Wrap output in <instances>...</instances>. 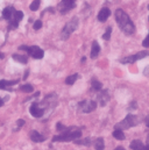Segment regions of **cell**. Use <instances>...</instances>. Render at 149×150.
<instances>
[{
    "instance_id": "cell-1",
    "label": "cell",
    "mask_w": 149,
    "mask_h": 150,
    "mask_svg": "<svg viewBox=\"0 0 149 150\" xmlns=\"http://www.w3.org/2000/svg\"><path fill=\"white\" fill-rule=\"evenodd\" d=\"M115 20H116V23L119 26V28L127 35H132L135 33V26L134 23L132 22V20L129 19L128 14L121 9V8H118L115 11Z\"/></svg>"
},
{
    "instance_id": "cell-2",
    "label": "cell",
    "mask_w": 149,
    "mask_h": 150,
    "mask_svg": "<svg viewBox=\"0 0 149 150\" xmlns=\"http://www.w3.org/2000/svg\"><path fill=\"white\" fill-rule=\"evenodd\" d=\"M82 137V132L76 127H69L64 132H62L60 135H56L53 137V142H69L76 141Z\"/></svg>"
},
{
    "instance_id": "cell-3",
    "label": "cell",
    "mask_w": 149,
    "mask_h": 150,
    "mask_svg": "<svg viewBox=\"0 0 149 150\" xmlns=\"http://www.w3.org/2000/svg\"><path fill=\"white\" fill-rule=\"evenodd\" d=\"M140 122H141V119L140 117H138L136 115H133V114H128L121 122H119V123L115 125V129H120V130L128 129L131 127L138 126Z\"/></svg>"
},
{
    "instance_id": "cell-4",
    "label": "cell",
    "mask_w": 149,
    "mask_h": 150,
    "mask_svg": "<svg viewBox=\"0 0 149 150\" xmlns=\"http://www.w3.org/2000/svg\"><path fill=\"white\" fill-rule=\"evenodd\" d=\"M77 27H78V18L74 16V18H72V19L63 27L62 33H61L62 40H68V38H70V35L77 29Z\"/></svg>"
},
{
    "instance_id": "cell-5",
    "label": "cell",
    "mask_w": 149,
    "mask_h": 150,
    "mask_svg": "<svg viewBox=\"0 0 149 150\" xmlns=\"http://www.w3.org/2000/svg\"><path fill=\"white\" fill-rule=\"evenodd\" d=\"M19 49H20V50H26V51L28 52V55H31V56H32L33 58H35V59H41V58H43V56H44V51H43L40 47H37V45H32V47H28V45H20Z\"/></svg>"
},
{
    "instance_id": "cell-6",
    "label": "cell",
    "mask_w": 149,
    "mask_h": 150,
    "mask_svg": "<svg viewBox=\"0 0 149 150\" xmlns=\"http://www.w3.org/2000/svg\"><path fill=\"white\" fill-rule=\"evenodd\" d=\"M147 56H149V51L143 50V51H140V52H138V54H135L133 56H128V57H125V58L120 59V63H122V64H132V63H134L136 61H140V59L147 57Z\"/></svg>"
},
{
    "instance_id": "cell-7",
    "label": "cell",
    "mask_w": 149,
    "mask_h": 150,
    "mask_svg": "<svg viewBox=\"0 0 149 150\" xmlns=\"http://www.w3.org/2000/svg\"><path fill=\"white\" fill-rule=\"evenodd\" d=\"M79 110L83 113H91L97 108V101L94 100H84L78 104Z\"/></svg>"
},
{
    "instance_id": "cell-8",
    "label": "cell",
    "mask_w": 149,
    "mask_h": 150,
    "mask_svg": "<svg viewBox=\"0 0 149 150\" xmlns=\"http://www.w3.org/2000/svg\"><path fill=\"white\" fill-rule=\"evenodd\" d=\"M74 6H76L74 0H62L58 4V11L62 14H64V13H68L69 11H71Z\"/></svg>"
},
{
    "instance_id": "cell-9",
    "label": "cell",
    "mask_w": 149,
    "mask_h": 150,
    "mask_svg": "<svg viewBox=\"0 0 149 150\" xmlns=\"http://www.w3.org/2000/svg\"><path fill=\"white\" fill-rule=\"evenodd\" d=\"M23 18V13L21 11H15L12 20H9V28H16L19 26V22L22 20Z\"/></svg>"
},
{
    "instance_id": "cell-10",
    "label": "cell",
    "mask_w": 149,
    "mask_h": 150,
    "mask_svg": "<svg viewBox=\"0 0 149 150\" xmlns=\"http://www.w3.org/2000/svg\"><path fill=\"white\" fill-rule=\"evenodd\" d=\"M29 112H31V114H32L34 117H41V116H43V114H44V110L40 106V104L34 103V104L31 106Z\"/></svg>"
},
{
    "instance_id": "cell-11",
    "label": "cell",
    "mask_w": 149,
    "mask_h": 150,
    "mask_svg": "<svg viewBox=\"0 0 149 150\" xmlns=\"http://www.w3.org/2000/svg\"><path fill=\"white\" fill-rule=\"evenodd\" d=\"M110 100V96H109V91L107 90H103L99 94H98V101L101 106H105Z\"/></svg>"
},
{
    "instance_id": "cell-12",
    "label": "cell",
    "mask_w": 149,
    "mask_h": 150,
    "mask_svg": "<svg viewBox=\"0 0 149 150\" xmlns=\"http://www.w3.org/2000/svg\"><path fill=\"white\" fill-rule=\"evenodd\" d=\"M110 15H111V11H110L107 7H104V8H101V9L99 11V13H98V20H99L100 22H104V21H106V20L110 18Z\"/></svg>"
},
{
    "instance_id": "cell-13",
    "label": "cell",
    "mask_w": 149,
    "mask_h": 150,
    "mask_svg": "<svg viewBox=\"0 0 149 150\" xmlns=\"http://www.w3.org/2000/svg\"><path fill=\"white\" fill-rule=\"evenodd\" d=\"M19 83V79L16 80H6V79H1L0 80V90H11L9 87L13 85H16Z\"/></svg>"
},
{
    "instance_id": "cell-14",
    "label": "cell",
    "mask_w": 149,
    "mask_h": 150,
    "mask_svg": "<svg viewBox=\"0 0 149 150\" xmlns=\"http://www.w3.org/2000/svg\"><path fill=\"white\" fill-rule=\"evenodd\" d=\"M14 13H15L14 7H13V6H8V7L4 8V11H2V18L9 21V20H12V18H13Z\"/></svg>"
},
{
    "instance_id": "cell-15",
    "label": "cell",
    "mask_w": 149,
    "mask_h": 150,
    "mask_svg": "<svg viewBox=\"0 0 149 150\" xmlns=\"http://www.w3.org/2000/svg\"><path fill=\"white\" fill-rule=\"evenodd\" d=\"M31 140L33 141V142H36V143H38V142H43L45 139H44V136L43 135H41L37 130H32L31 132Z\"/></svg>"
},
{
    "instance_id": "cell-16",
    "label": "cell",
    "mask_w": 149,
    "mask_h": 150,
    "mask_svg": "<svg viewBox=\"0 0 149 150\" xmlns=\"http://www.w3.org/2000/svg\"><path fill=\"white\" fill-rule=\"evenodd\" d=\"M99 52H100V45L98 44L97 41H93V43H92V48H91V58H96V57H98Z\"/></svg>"
},
{
    "instance_id": "cell-17",
    "label": "cell",
    "mask_w": 149,
    "mask_h": 150,
    "mask_svg": "<svg viewBox=\"0 0 149 150\" xmlns=\"http://www.w3.org/2000/svg\"><path fill=\"white\" fill-rule=\"evenodd\" d=\"M145 144L140 141V140H134L131 143V149L132 150H143Z\"/></svg>"
},
{
    "instance_id": "cell-18",
    "label": "cell",
    "mask_w": 149,
    "mask_h": 150,
    "mask_svg": "<svg viewBox=\"0 0 149 150\" xmlns=\"http://www.w3.org/2000/svg\"><path fill=\"white\" fill-rule=\"evenodd\" d=\"M12 57H13L14 61H16V62H19V63H22V64H27V62H28V57H27V56H23V55L14 54Z\"/></svg>"
},
{
    "instance_id": "cell-19",
    "label": "cell",
    "mask_w": 149,
    "mask_h": 150,
    "mask_svg": "<svg viewBox=\"0 0 149 150\" xmlns=\"http://www.w3.org/2000/svg\"><path fill=\"white\" fill-rule=\"evenodd\" d=\"M91 85H92V90L93 91H101L103 90V84L99 80L94 79V78L91 80Z\"/></svg>"
},
{
    "instance_id": "cell-20",
    "label": "cell",
    "mask_w": 149,
    "mask_h": 150,
    "mask_svg": "<svg viewBox=\"0 0 149 150\" xmlns=\"http://www.w3.org/2000/svg\"><path fill=\"white\" fill-rule=\"evenodd\" d=\"M94 148L96 150H104L105 144H104V139L103 137H98L94 142Z\"/></svg>"
},
{
    "instance_id": "cell-21",
    "label": "cell",
    "mask_w": 149,
    "mask_h": 150,
    "mask_svg": "<svg viewBox=\"0 0 149 150\" xmlns=\"http://www.w3.org/2000/svg\"><path fill=\"white\" fill-rule=\"evenodd\" d=\"M113 136H114V139H116V140H119V141H123V140H125L123 132L120 130V129H115V130L113 132Z\"/></svg>"
},
{
    "instance_id": "cell-22",
    "label": "cell",
    "mask_w": 149,
    "mask_h": 150,
    "mask_svg": "<svg viewBox=\"0 0 149 150\" xmlns=\"http://www.w3.org/2000/svg\"><path fill=\"white\" fill-rule=\"evenodd\" d=\"M20 90H21L22 92H25V93H32V92L34 91V86L31 85V84H25V85H22V86L20 87Z\"/></svg>"
},
{
    "instance_id": "cell-23",
    "label": "cell",
    "mask_w": 149,
    "mask_h": 150,
    "mask_svg": "<svg viewBox=\"0 0 149 150\" xmlns=\"http://www.w3.org/2000/svg\"><path fill=\"white\" fill-rule=\"evenodd\" d=\"M76 144H78V146H90L91 144V139H84V140H76V141H74Z\"/></svg>"
},
{
    "instance_id": "cell-24",
    "label": "cell",
    "mask_w": 149,
    "mask_h": 150,
    "mask_svg": "<svg viewBox=\"0 0 149 150\" xmlns=\"http://www.w3.org/2000/svg\"><path fill=\"white\" fill-rule=\"evenodd\" d=\"M77 79H78V74L69 76V77L65 79V84H67V85H72V84H74V81H76Z\"/></svg>"
},
{
    "instance_id": "cell-25",
    "label": "cell",
    "mask_w": 149,
    "mask_h": 150,
    "mask_svg": "<svg viewBox=\"0 0 149 150\" xmlns=\"http://www.w3.org/2000/svg\"><path fill=\"white\" fill-rule=\"evenodd\" d=\"M40 5H41V1H40V0H34V1L31 4L29 8H31V11H37L38 7H40Z\"/></svg>"
},
{
    "instance_id": "cell-26",
    "label": "cell",
    "mask_w": 149,
    "mask_h": 150,
    "mask_svg": "<svg viewBox=\"0 0 149 150\" xmlns=\"http://www.w3.org/2000/svg\"><path fill=\"white\" fill-rule=\"evenodd\" d=\"M111 34H112V27L110 26V27L106 28V32H105V34L103 35V38L106 40V41H109V40L111 38Z\"/></svg>"
},
{
    "instance_id": "cell-27",
    "label": "cell",
    "mask_w": 149,
    "mask_h": 150,
    "mask_svg": "<svg viewBox=\"0 0 149 150\" xmlns=\"http://www.w3.org/2000/svg\"><path fill=\"white\" fill-rule=\"evenodd\" d=\"M33 28H34L35 30L41 29V28H42V21H41V20H36V21L34 22V25H33Z\"/></svg>"
},
{
    "instance_id": "cell-28",
    "label": "cell",
    "mask_w": 149,
    "mask_h": 150,
    "mask_svg": "<svg viewBox=\"0 0 149 150\" xmlns=\"http://www.w3.org/2000/svg\"><path fill=\"white\" fill-rule=\"evenodd\" d=\"M56 129H57L58 132H64V130L67 129V127H65V126H63L61 122H58V123L56 125Z\"/></svg>"
},
{
    "instance_id": "cell-29",
    "label": "cell",
    "mask_w": 149,
    "mask_h": 150,
    "mask_svg": "<svg viewBox=\"0 0 149 150\" xmlns=\"http://www.w3.org/2000/svg\"><path fill=\"white\" fill-rule=\"evenodd\" d=\"M136 108H138V104H136V101H132V103L129 104V110L134 111V110H136Z\"/></svg>"
},
{
    "instance_id": "cell-30",
    "label": "cell",
    "mask_w": 149,
    "mask_h": 150,
    "mask_svg": "<svg viewBox=\"0 0 149 150\" xmlns=\"http://www.w3.org/2000/svg\"><path fill=\"white\" fill-rule=\"evenodd\" d=\"M142 45L145 47V48H149V34L148 36L143 40V42H142Z\"/></svg>"
},
{
    "instance_id": "cell-31",
    "label": "cell",
    "mask_w": 149,
    "mask_h": 150,
    "mask_svg": "<svg viewBox=\"0 0 149 150\" xmlns=\"http://www.w3.org/2000/svg\"><path fill=\"white\" fill-rule=\"evenodd\" d=\"M143 75L149 78V65L146 68V69H145V70H143Z\"/></svg>"
},
{
    "instance_id": "cell-32",
    "label": "cell",
    "mask_w": 149,
    "mask_h": 150,
    "mask_svg": "<svg viewBox=\"0 0 149 150\" xmlns=\"http://www.w3.org/2000/svg\"><path fill=\"white\" fill-rule=\"evenodd\" d=\"M16 123H18V126H19V127H22V126L25 125V121H23V120H18V122H16Z\"/></svg>"
},
{
    "instance_id": "cell-33",
    "label": "cell",
    "mask_w": 149,
    "mask_h": 150,
    "mask_svg": "<svg viewBox=\"0 0 149 150\" xmlns=\"http://www.w3.org/2000/svg\"><path fill=\"white\" fill-rule=\"evenodd\" d=\"M28 75H29V71H28V70H26V72H25V76H23V79H27Z\"/></svg>"
},
{
    "instance_id": "cell-34",
    "label": "cell",
    "mask_w": 149,
    "mask_h": 150,
    "mask_svg": "<svg viewBox=\"0 0 149 150\" xmlns=\"http://www.w3.org/2000/svg\"><path fill=\"white\" fill-rule=\"evenodd\" d=\"M146 125H147V127L149 128V115L146 117Z\"/></svg>"
},
{
    "instance_id": "cell-35",
    "label": "cell",
    "mask_w": 149,
    "mask_h": 150,
    "mask_svg": "<svg viewBox=\"0 0 149 150\" xmlns=\"http://www.w3.org/2000/svg\"><path fill=\"white\" fill-rule=\"evenodd\" d=\"M4 103H5V101H4V99H1V98H0V107L4 105Z\"/></svg>"
},
{
    "instance_id": "cell-36",
    "label": "cell",
    "mask_w": 149,
    "mask_h": 150,
    "mask_svg": "<svg viewBox=\"0 0 149 150\" xmlns=\"http://www.w3.org/2000/svg\"><path fill=\"white\" fill-rule=\"evenodd\" d=\"M115 150H125V149H123L122 147H116V148H115Z\"/></svg>"
},
{
    "instance_id": "cell-37",
    "label": "cell",
    "mask_w": 149,
    "mask_h": 150,
    "mask_svg": "<svg viewBox=\"0 0 149 150\" xmlns=\"http://www.w3.org/2000/svg\"><path fill=\"white\" fill-rule=\"evenodd\" d=\"M143 150H149V144H147V146H145V148H143Z\"/></svg>"
},
{
    "instance_id": "cell-38",
    "label": "cell",
    "mask_w": 149,
    "mask_h": 150,
    "mask_svg": "<svg viewBox=\"0 0 149 150\" xmlns=\"http://www.w3.org/2000/svg\"><path fill=\"white\" fill-rule=\"evenodd\" d=\"M1 58H4V54H1V52H0V59H1Z\"/></svg>"
},
{
    "instance_id": "cell-39",
    "label": "cell",
    "mask_w": 149,
    "mask_h": 150,
    "mask_svg": "<svg viewBox=\"0 0 149 150\" xmlns=\"http://www.w3.org/2000/svg\"><path fill=\"white\" fill-rule=\"evenodd\" d=\"M148 144H149V136H148Z\"/></svg>"
},
{
    "instance_id": "cell-40",
    "label": "cell",
    "mask_w": 149,
    "mask_h": 150,
    "mask_svg": "<svg viewBox=\"0 0 149 150\" xmlns=\"http://www.w3.org/2000/svg\"><path fill=\"white\" fill-rule=\"evenodd\" d=\"M148 9H149V6H148Z\"/></svg>"
}]
</instances>
